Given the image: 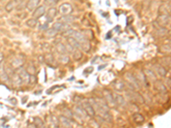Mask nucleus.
Segmentation results:
<instances>
[{"instance_id": "1", "label": "nucleus", "mask_w": 171, "mask_h": 128, "mask_svg": "<svg viewBox=\"0 0 171 128\" xmlns=\"http://www.w3.org/2000/svg\"><path fill=\"white\" fill-rule=\"evenodd\" d=\"M124 79H125V80L127 83V85L133 90H138V89H140V87H141L140 84L134 76V74H133V73H126L124 74Z\"/></svg>"}, {"instance_id": "2", "label": "nucleus", "mask_w": 171, "mask_h": 128, "mask_svg": "<svg viewBox=\"0 0 171 128\" xmlns=\"http://www.w3.org/2000/svg\"><path fill=\"white\" fill-rule=\"evenodd\" d=\"M127 98L134 103H139V104H143L145 103V98L144 96L142 95H140V93L136 92H128L127 93Z\"/></svg>"}, {"instance_id": "3", "label": "nucleus", "mask_w": 171, "mask_h": 128, "mask_svg": "<svg viewBox=\"0 0 171 128\" xmlns=\"http://www.w3.org/2000/svg\"><path fill=\"white\" fill-rule=\"evenodd\" d=\"M159 26L167 28L170 23V14H158L157 20L155 21Z\"/></svg>"}, {"instance_id": "4", "label": "nucleus", "mask_w": 171, "mask_h": 128, "mask_svg": "<svg viewBox=\"0 0 171 128\" xmlns=\"http://www.w3.org/2000/svg\"><path fill=\"white\" fill-rule=\"evenodd\" d=\"M81 106H82V108L85 110L86 114L87 116H89V117H94V116H96L94 109H93V107L92 106V104H91L88 101H85L81 104Z\"/></svg>"}, {"instance_id": "5", "label": "nucleus", "mask_w": 171, "mask_h": 128, "mask_svg": "<svg viewBox=\"0 0 171 128\" xmlns=\"http://www.w3.org/2000/svg\"><path fill=\"white\" fill-rule=\"evenodd\" d=\"M73 12V7L68 3H64L59 6V13L62 15H70Z\"/></svg>"}, {"instance_id": "6", "label": "nucleus", "mask_w": 171, "mask_h": 128, "mask_svg": "<svg viewBox=\"0 0 171 128\" xmlns=\"http://www.w3.org/2000/svg\"><path fill=\"white\" fill-rule=\"evenodd\" d=\"M16 73L19 75V77L22 79L23 84L24 83H27L28 81V77H29V73H27V70L24 69L23 67H20L18 69H16Z\"/></svg>"}, {"instance_id": "7", "label": "nucleus", "mask_w": 171, "mask_h": 128, "mask_svg": "<svg viewBox=\"0 0 171 128\" xmlns=\"http://www.w3.org/2000/svg\"><path fill=\"white\" fill-rule=\"evenodd\" d=\"M58 15V9L55 7H50L47 11H45V18L47 22H53V20L56 17V15Z\"/></svg>"}, {"instance_id": "8", "label": "nucleus", "mask_w": 171, "mask_h": 128, "mask_svg": "<svg viewBox=\"0 0 171 128\" xmlns=\"http://www.w3.org/2000/svg\"><path fill=\"white\" fill-rule=\"evenodd\" d=\"M45 5H40L38 6L36 9H34L33 12V18H35L39 20L45 14Z\"/></svg>"}, {"instance_id": "9", "label": "nucleus", "mask_w": 171, "mask_h": 128, "mask_svg": "<svg viewBox=\"0 0 171 128\" xmlns=\"http://www.w3.org/2000/svg\"><path fill=\"white\" fill-rule=\"evenodd\" d=\"M73 115H75L76 117H79L80 119H84L86 116V114L84 109L82 108V106L77 105L75 106V108H74Z\"/></svg>"}, {"instance_id": "10", "label": "nucleus", "mask_w": 171, "mask_h": 128, "mask_svg": "<svg viewBox=\"0 0 171 128\" xmlns=\"http://www.w3.org/2000/svg\"><path fill=\"white\" fill-rule=\"evenodd\" d=\"M154 88H155L159 93H161V94H164V93H166L167 92V86L161 81V80H159L158 79L154 81Z\"/></svg>"}, {"instance_id": "11", "label": "nucleus", "mask_w": 171, "mask_h": 128, "mask_svg": "<svg viewBox=\"0 0 171 128\" xmlns=\"http://www.w3.org/2000/svg\"><path fill=\"white\" fill-rule=\"evenodd\" d=\"M111 86H112V88L115 90V91H117V92H122V91H124V89H125V84L123 83V81L122 80H120V79H116V80H114L111 84Z\"/></svg>"}, {"instance_id": "12", "label": "nucleus", "mask_w": 171, "mask_h": 128, "mask_svg": "<svg viewBox=\"0 0 171 128\" xmlns=\"http://www.w3.org/2000/svg\"><path fill=\"white\" fill-rule=\"evenodd\" d=\"M103 95H104V101L107 103V104H108L109 106L112 105V104H115V103H114V96H113V94L111 93V92H110L109 90H104Z\"/></svg>"}, {"instance_id": "13", "label": "nucleus", "mask_w": 171, "mask_h": 128, "mask_svg": "<svg viewBox=\"0 0 171 128\" xmlns=\"http://www.w3.org/2000/svg\"><path fill=\"white\" fill-rule=\"evenodd\" d=\"M66 41L68 43V45L71 47L73 50L80 49V43L77 41L76 39L73 37H68L66 38Z\"/></svg>"}, {"instance_id": "14", "label": "nucleus", "mask_w": 171, "mask_h": 128, "mask_svg": "<svg viewBox=\"0 0 171 128\" xmlns=\"http://www.w3.org/2000/svg\"><path fill=\"white\" fill-rule=\"evenodd\" d=\"M41 0H28L26 4V9L28 11H33L39 6Z\"/></svg>"}, {"instance_id": "15", "label": "nucleus", "mask_w": 171, "mask_h": 128, "mask_svg": "<svg viewBox=\"0 0 171 128\" xmlns=\"http://www.w3.org/2000/svg\"><path fill=\"white\" fill-rule=\"evenodd\" d=\"M72 120H73L67 118V117H65L64 115H61V116H59L58 123H60V125H61L62 126L70 127V126H72Z\"/></svg>"}, {"instance_id": "16", "label": "nucleus", "mask_w": 171, "mask_h": 128, "mask_svg": "<svg viewBox=\"0 0 171 128\" xmlns=\"http://www.w3.org/2000/svg\"><path fill=\"white\" fill-rule=\"evenodd\" d=\"M9 79V77L5 71V66L2 63H0V80H2L3 82L5 83H8Z\"/></svg>"}, {"instance_id": "17", "label": "nucleus", "mask_w": 171, "mask_h": 128, "mask_svg": "<svg viewBox=\"0 0 171 128\" xmlns=\"http://www.w3.org/2000/svg\"><path fill=\"white\" fill-rule=\"evenodd\" d=\"M154 28L156 29V31H157V33H158L160 37L165 36L167 33H168V32H169V31L167 30L166 28H163V27L159 26L156 22H154Z\"/></svg>"}, {"instance_id": "18", "label": "nucleus", "mask_w": 171, "mask_h": 128, "mask_svg": "<svg viewBox=\"0 0 171 128\" xmlns=\"http://www.w3.org/2000/svg\"><path fill=\"white\" fill-rule=\"evenodd\" d=\"M144 74L145 76V78H146V79H149V80H151V81H153V82H154V81L157 79L156 74L154 73L153 71L150 70V69H145Z\"/></svg>"}, {"instance_id": "19", "label": "nucleus", "mask_w": 171, "mask_h": 128, "mask_svg": "<svg viewBox=\"0 0 171 128\" xmlns=\"http://www.w3.org/2000/svg\"><path fill=\"white\" fill-rule=\"evenodd\" d=\"M10 78H11V82L13 84L14 86H21V85L23 84L22 79H21V78L19 77L18 74L16 73V72L10 76Z\"/></svg>"}, {"instance_id": "20", "label": "nucleus", "mask_w": 171, "mask_h": 128, "mask_svg": "<svg viewBox=\"0 0 171 128\" xmlns=\"http://www.w3.org/2000/svg\"><path fill=\"white\" fill-rule=\"evenodd\" d=\"M56 50L58 53V55H64V54H67L68 52L66 46L64 45L63 43H60V42L56 45Z\"/></svg>"}, {"instance_id": "21", "label": "nucleus", "mask_w": 171, "mask_h": 128, "mask_svg": "<svg viewBox=\"0 0 171 128\" xmlns=\"http://www.w3.org/2000/svg\"><path fill=\"white\" fill-rule=\"evenodd\" d=\"M113 96H114V103H115L116 105L122 106L125 104V99L122 95L116 94V95H113Z\"/></svg>"}, {"instance_id": "22", "label": "nucleus", "mask_w": 171, "mask_h": 128, "mask_svg": "<svg viewBox=\"0 0 171 128\" xmlns=\"http://www.w3.org/2000/svg\"><path fill=\"white\" fill-rule=\"evenodd\" d=\"M80 49L83 50L84 52H88L91 50V43L90 40L85 39L84 41L80 43Z\"/></svg>"}, {"instance_id": "23", "label": "nucleus", "mask_w": 171, "mask_h": 128, "mask_svg": "<svg viewBox=\"0 0 171 128\" xmlns=\"http://www.w3.org/2000/svg\"><path fill=\"white\" fill-rule=\"evenodd\" d=\"M133 120H134L135 123L138 124V125L144 123L145 121L144 116L141 114H140V113H134V115H133Z\"/></svg>"}, {"instance_id": "24", "label": "nucleus", "mask_w": 171, "mask_h": 128, "mask_svg": "<svg viewBox=\"0 0 171 128\" xmlns=\"http://www.w3.org/2000/svg\"><path fill=\"white\" fill-rule=\"evenodd\" d=\"M134 76L136 77L137 79V80L139 81V83L140 84V86H142V85H145L146 84V78H145V76L144 73H137L136 74H134Z\"/></svg>"}, {"instance_id": "25", "label": "nucleus", "mask_w": 171, "mask_h": 128, "mask_svg": "<svg viewBox=\"0 0 171 128\" xmlns=\"http://www.w3.org/2000/svg\"><path fill=\"white\" fill-rule=\"evenodd\" d=\"M156 72L161 77H165L167 75V73H168L167 69L163 66H162V65H158V67H157V69H156Z\"/></svg>"}, {"instance_id": "26", "label": "nucleus", "mask_w": 171, "mask_h": 128, "mask_svg": "<svg viewBox=\"0 0 171 128\" xmlns=\"http://www.w3.org/2000/svg\"><path fill=\"white\" fill-rule=\"evenodd\" d=\"M26 25L28 28H35L38 25V20L35 18H30L26 22Z\"/></svg>"}, {"instance_id": "27", "label": "nucleus", "mask_w": 171, "mask_h": 128, "mask_svg": "<svg viewBox=\"0 0 171 128\" xmlns=\"http://www.w3.org/2000/svg\"><path fill=\"white\" fill-rule=\"evenodd\" d=\"M16 6V3L15 0H10L9 2H8V4L5 6V10L7 12H11Z\"/></svg>"}, {"instance_id": "28", "label": "nucleus", "mask_w": 171, "mask_h": 128, "mask_svg": "<svg viewBox=\"0 0 171 128\" xmlns=\"http://www.w3.org/2000/svg\"><path fill=\"white\" fill-rule=\"evenodd\" d=\"M81 32L83 34V36L88 40H91V39H93V32H92L91 30H82Z\"/></svg>"}, {"instance_id": "29", "label": "nucleus", "mask_w": 171, "mask_h": 128, "mask_svg": "<svg viewBox=\"0 0 171 128\" xmlns=\"http://www.w3.org/2000/svg\"><path fill=\"white\" fill-rule=\"evenodd\" d=\"M82 56H83V54H82V52L79 49H76V50H74L73 58L75 59V61H80L82 58Z\"/></svg>"}, {"instance_id": "30", "label": "nucleus", "mask_w": 171, "mask_h": 128, "mask_svg": "<svg viewBox=\"0 0 171 128\" xmlns=\"http://www.w3.org/2000/svg\"><path fill=\"white\" fill-rule=\"evenodd\" d=\"M58 62L62 64H67L69 62V57L66 54L64 55H59L58 58Z\"/></svg>"}, {"instance_id": "31", "label": "nucleus", "mask_w": 171, "mask_h": 128, "mask_svg": "<svg viewBox=\"0 0 171 128\" xmlns=\"http://www.w3.org/2000/svg\"><path fill=\"white\" fill-rule=\"evenodd\" d=\"M62 23L64 24H68V23L72 22H73V17L70 15H63V17L60 19V21Z\"/></svg>"}, {"instance_id": "32", "label": "nucleus", "mask_w": 171, "mask_h": 128, "mask_svg": "<svg viewBox=\"0 0 171 128\" xmlns=\"http://www.w3.org/2000/svg\"><path fill=\"white\" fill-rule=\"evenodd\" d=\"M45 62L48 65H53V62H55L54 56L51 55V54H50V53L46 54L45 56Z\"/></svg>"}, {"instance_id": "33", "label": "nucleus", "mask_w": 171, "mask_h": 128, "mask_svg": "<svg viewBox=\"0 0 171 128\" xmlns=\"http://www.w3.org/2000/svg\"><path fill=\"white\" fill-rule=\"evenodd\" d=\"M59 0H44V5L47 7H54L58 4Z\"/></svg>"}, {"instance_id": "34", "label": "nucleus", "mask_w": 171, "mask_h": 128, "mask_svg": "<svg viewBox=\"0 0 171 128\" xmlns=\"http://www.w3.org/2000/svg\"><path fill=\"white\" fill-rule=\"evenodd\" d=\"M63 23H62L61 22H55L53 25H52V29H54L56 32H61L62 31V29H63Z\"/></svg>"}, {"instance_id": "35", "label": "nucleus", "mask_w": 171, "mask_h": 128, "mask_svg": "<svg viewBox=\"0 0 171 128\" xmlns=\"http://www.w3.org/2000/svg\"><path fill=\"white\" fill-rule=\"evenodd\" d=\"M63 114L65 117H67V118H69V119L73 120V111H71L70 109H67V108L63 109Z\"/></svg>"}, {"instance_id": "36", "label": "nucleus", "mask_w": 171, "mask_h": 128, "mask_svg": "<svg viewBox=\"0 0 171 128\" xmlns=\"http://www.w3.org/2000/svg\"><path fill=\"white\" fill-rule=\"evenodd\" d=\"M33 124H34V126H37V127H43V126H44V122H43V120H42L40 118H39V117H35V118H34Z\"/></svg>"}, {"instance_id": "37", "label": "nucleus", "mask_w": 171, "mask_h": 128, "mask_svg": "<svg viewBox=\"0 0 171 128\" xmlns=\"http://www.w3.org/2000/svg\"><path fill=\"white\" fill-rule=\"evenodd\" d=\"M27 83L29 85H35L37 83V78L35 76V74H29V77H28V81Z\"/></svg>"}, {"instance_id": "38", "label": "nucleus", "mask_w": 171, "mask_h": 128, "mask_svg": "<svg viewBox=\"0 0 171 128\" xmlns=\"http://www.w3.org/2000/svg\"><path fill=\"white\" fill-rule=\"evenodd\" d=\"M158 14H170V13H169V9H168L166 6L161 5L158 9Z\"/></svg>"}, {"instance_id": "39", "label": "nucleus", "mask_w": 171, "mask_h": 128, "mask_svg": "<svg viewBox=\"0 0 171 128\" xmlns=\"http://www.w3.org/2000/svg\"><path fill=\"white\" fill-rule=\"evenodd\" d=\"M161 53H169L170 52V45H164L160 47Z\"/></svg>"}, {"instance_id": "40", "label": "nucleus", "mask_w": 171, "mask_h": 128, "mask_svg": "<svg viewBox=\"0 0 171 128\" xmlns=\"http://www.w3.org/2000/svg\"><path fill=\"white\" fill-rule=\"evenodd\" d=\"M58 34V32H56L54 29H48L45 31V35L47 37H55Z\"/></svg>"}, {"instance_id": "41", "label": "nucleus", "mask_w": 171, "mask_h": 128, "mask_svg": "<svg viewBox=\"0 0 171 128\" xmlns=\"http://www.w3.org/2000/svg\"><path fill=\"white\" fill-rule=\"evenodd\" d=\"M26 70L29 74H35V73H36V69L33 65H29Z\"/></svg>"}, {"instance_id": "42", "label": "nucleus", "mask_w": 171, "mask_h": 128, "mask_svg": "<svg viewBox=\"0 0 171 128\" xmlns=\"http://www.w3.org/2000/svg\"><path fill=\"white\" fill-rule=\"evenodd\" d=\"M4 58H5V56H4V54L0 51V63H2L3 62V61H4Z\"/></svg>"}, {"instance_id": "43", "label": "nucleus", "mask_w": 171, "mask_h": 128, "mask_svg": "<svg viewBox=\"0 0 171 128\" xmlns=\"http://www.w3.org/2000/svg\"><path fill=\"white\" fill-rule=\"evenodd\" d=\"M15 1H16V5H22L23 2H24V0H15Z\"/></svg>"}, {"instance_id": "44", "label": "nucleus", "mask_w": 171, "mask_h": 128, "mask_svg": "<svg viewBox=\"0 0 171 128\" xmlns=\"http://www.w3.org/2000/svg\"><path fill=\"white\" fill-rule=\"evenodd\" d=\"M169 79V80L166 81V84H167V86L169 88V87H170V79Z\"/></svg>"}, {"instance_id": "45", "label": "nucleus", "mask_w": 171, "mask_h": 128, "mask_svg": "<svg viewBox=\"0 0 171 128\" xmlns=\"http://www.w3.org/2000/svg\"><path fill=\"white\" fill-rule=\"evenodd\" d=\"M170 0H161V2H163V3H167V2H169Z\"/></svg>"}]
</instances>
